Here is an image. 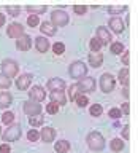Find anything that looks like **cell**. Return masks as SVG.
Here are the masks:
<instances>
[{
    "label": "cell",
    "mask_w": 138,
    "mask_h": 153,
    "mask_svg": "<svg viewBox=\"0 0 138 153\" xmlns=\"http://www.w3.org/2000/svg\"><path fill=\"white\" fill-rule=\"evenodd\" d=\"M86 142H87V147L90 148V150H94V152H100V150L105 148V139H103V136L98 131L89 132L87 137H86Z\"/></svg>",
    "instance_id": "6da1fadb"
},
{
    "label": "cell",
    "mask_w": 138,
    "mask_h": 153,
    "mask_svg": "<svg viewBox=\"0 0 138 153\" xmlns=\"http://www.w3.org/2000/svg\"><path fill=\"white\" fill-rule=\"evenodd\" d=\"M68 74H70L71 78H75V80H81L83 76L87 75V65H86L83 61H75L73 64L70 65Z\"/></svg>",
    "instance_id": "7a4b0ae2"
},
{
    "label": "cell",
    "mask_w": 138,
    "mask_h": 153,
    "mask_svg": "<svg viewBox=\"0 0 138 153\" xmlns=\"http://www.w3.org/2000/svg\"><path fill=\"white\" fill-rule=\"evenodd\" d=\"M68 21H70V18L64 10H54L51 13V24L54 27H64L68 24Z\"/></svg>",
    "instance_id": "3957f363"
},
{
    "label": "cell",
    "mask_w": 138,
    "mask_h": 153,
    "mask_svg": "<svg viewBox=\"0 0 138 153\" xmlns=\"http://www.w3.org/2000/svg\"><path fill=\"white\" fill-rule=\"evenodd\" d=\"M19 72V65L14 59H3L2 61V74L8 78L11 76H16Z\"/></svg>",
    "instance_id": "277c9868"
},
{
    "label": "cell",
    "mask_w": 138,
    "mask_h": 153,
    "mask_svg": "<svg viewBox=\"0 0 138 153\" xmlns=\"http://www.w3.org/2000/svg\"><path fill=\"white\" fill-rule=\"evenodd\" d=\"M100 89L103 91V93H111L114 89V86H116V80H114V76L111 74H103L100 76Z\"/></svg>",
    "instance_id": "5b68a950"
},
{
    "label": "cell",
    "mask_w": 138,
    "mask_h": 153,
    "mask_svg": "<svg viewBox=\"0 0 138 153\" xmlns=\"http://www.w3.org/2000/svg\"><path fill=\"white\" fill-rule=\"evenodd\" d=\"M21 137V126L19 124H11L10 128H7V131L3 132V140L5 143L8 142H14Z\"/></svg>",
    "instance_id": "8992f818"
},
{
    "label": "cell",
    "mask_w": 138,
    "mask_h": 153,
    "mask_svg": "<svg viewBox=\"0 0 138 153\" xmlns=\"http://www.w3.org/2000/svg\"><path fill=\"white\" fill-rule=\"evenodd\" d=\"M78 88H79V93H92V91H95V80L92 78V76H83L78 83Z\"/></svg>",
    "instance_id": "52a82bcc"
},
{
    "label": "cell",
    "mask_w": 138,
    "mask_h": 153,
    "mask_svg": "<svg viewBox=\"0 0 138 153\" xmlns=\"http://www.w3.org/2000/svg\"><path fill=\"white\" fill-rule=\"evenodd\" d=\"M29 97H30V100H35V102H41L46 97V91L38 85L32 86V89H29Z\"/></svg>",
    "instance_id": "ba28073f"
},
{
    "label": "cell",
    "mask_w": 138,
    "mask_h": 153,
    "mask_svg": "<svg viewBox=\"0 0 138 153\" xmlns=\"http://www.w3.org/2000/svg\"><path fill=\"white\" fill-rule=\"evenodd\" d=\"M7 35L11 37V38H18L24 35V26H21L19 22H11L7 29Z\"/></svg>",
    "instance_id": "9c48e42d"
},
{
    "label": "cell",
    "mask_w": 138,
    "mask_h": 153,
    "mask_svg": "<svg viewBox=\"0 0 138 153\" xmlns=\"http://www.w3.org/2000/svg\"><path fill=\"white\" fill-rule=\"evenodd\" d=\"M24 112L29 117H33V115H40L41 113V105L40 102H35V100H29V102L24 104Z\"/></svg>",
    "instance_id": "30bf717a"
},
{
    "label": "cell",
    "mask_w": 138,
    "mask_h": 153,
    "mask_svg": "<svg viewBox=\"0 0 138 153\" xmlns=\"http://www.w3.org/2000/svg\"><path fill=\"white\" fill-rule=\"evenodd\" d=\"M32 83V75L30 74H22L16 78V86L19 91H26L29 89V86Z\"/></svg>",
    "instance_id": "8fae6325"
},
{
    "label": "cell",
    "mask_w": 138,
    "mask_h": 153,
    "mask_svg": "<svg viewBox=\"0 0 138 153\" xmlns=\"http://www.w3.org/2000/svg\"><path fill=\"white\" fill-rule=\"evenodd\" d=\"M40 139L43 142H46V143L52 142L56 139V129L51 128V126H45L41 129V132H40Z\"/></svg>",
    "instance_id": "7c38bea8"
},
{
    "label": "cell",
    "mask_w": 138,
    "mask_h": 153,
    "mask_svg": "<svg viewBox=\"0 0 138 153\" xmlns=\"http://www.w3.org/2000/svg\"><path fill=\"white\" fill-rule=\"evenodd\" d=\"M97 38H98V42L102 43V45H108V43H111V33L108 32V29L106 27H98L97 29Z\"/></svg>",
    "instance_id": "4fadbf2b"
},
{
    "label": "cell",
    "mask_w": 138,
    "mask_h": 153,
    "mask_svg": "<svg viewBox=\"0 0 138 153\" xmlns=\"http://www.w3.org/2000/svg\"><path fill=\"white\" fill-rule=\"evenodd\" d=\"M30 46H32V37L26 35V33L16 40V48H18L19 51H27Z\"/></svg>",
    "instance_id": "5bb4252c"
},
{
    "label": "cell",
    "mask_w": 138,
    "mask_h": 153,
    "mask_svg": "<svg viewBox=\"0 0 138 153\" xmlns=\"http://www.w3.org/2000/svg\"><path fill=\"white\" fill-rule=\"evenodd\" d=\"M108 26L109 29H111L113 32H116V33H121L124 29H126V26H124V21L121 18H111L108 21Z\"/></svg>",
    "instance_id": "9a60e30c"
},
{
    "label": "cell",
    "mask_w": 138,
    "mask_h": 153,
    "mask_svg": "<svg viewBox=\"0 0 138 153\" xmlns=\"http://www.w3.org/2000/svg\"><path fill=\"white\" fill-rule=\"evenodd\" d=\"M49 97H51V102L57 104L59 107H60V105H65V104H67V97H65L64 91H51Z\"/></svg>",
    "instance_id": "2e32d148"
},
{
    "label": "cell",
    "mask_w": 138,
    "mask_h": 153,
    "mask_svg": "<svg viewBox=\"0 0 138 153\" xmlns=\"http://www.w3.org/2000/svg\"><path fill=\"white\" fill-rule=\"evenodd\" d=\"M48 89L51 91H64L65 89V81L62 78H51L49 81H48Z\"/></svg>",
    "instance_id": "e0dca14e"
},
{
    "label": "cell",
    "mask_w": 138,
    "mask_h": 153,
    "mask_svg": "<svg viewBox=\"0 0 138 153\" xmlns=\"http://www.w3.org/2000/svg\"><path fill=\"white\" fill-rule=\"evenodd\" d=\"M35 46H37V50L40 53H46L48 50H49V40L45 38L43 35L35 37Z\"/></svg>",
    "instance_id": "ac0fdd59"
},
{
    "label": "cell",
    "mask_w": 138,
    "mask_h": 153,
    "mask_svg": "<svg viewBox=\"0 0 138 153\" xmlns=\"http://www.w3.org/2000/svg\"><path fill=\"white\" fill-rule=\"evenodd\" d=\"M89 64L94 67V69H97V67H100L103 64V54L102 53H90L89 54Z\"/></svg>",
    "instance_id": "d6986e66"
},
{
    "label": "cell",
    "mask_w": 138,
    "mask_h": 153,
    "mask_svg": "<svg viewBox=\"0 0 138 153\" xmlns=\"http://www.w3.org/2000/svg\"><path fill=\"white\" fill-rule=\"evenodd\" d=\"M13 104V96L7 91H0V108H7Z\"/></svg>",
    "instance_id": "ffe728a7"
},
{
    "label": "cell",
    "mask_w": 138,
    "mask_h": 153,
    "mask_svg": "<svg viewBox=\"0 0 138 153\" xmlns=\"http://www.w3.org/2000/svg\"><path fill=\"white\" fill-rule=\"evenodd\" d=\"M54 150H56L57 153H67V152H70V142L65 140V139H60V140L56 142Z\"/></svg>",
    "instance_id": "44dd1931"
},
{
    "label": "cell",
    "mask_w": 138,
    "mask_h": 153,
    "mask_svg": "<svg viewBox=\"0 0 138 153\" xmlns=\"http://www.w3.org/2000/svg\"><path fill=\"white\" fill-rule=\"evenodd\" d=\"M40 30H41V33H45V35H54L56 33V27L52 26L51 22H48V21H45V22H41L40 24Z\"/></svg>",
    "instance_id": "7402d4cb"
},
{
    "label": "cell",
    "mask_w": 138,
    "mask_h": 153,
    "mask_svg": "<svg viewBox=\"0 0 138 153\" xmlns=\"http://www.w3.org/2000/svg\"><path fill=\"white\" fill-rule=\"evenodd\" d=\"M128 75H130V72H128V67H124V69L119 70V74H117V80H119V83H122V85H128Z\"/></svg>",
    "instance_id": "603a6c76"
},
{
    "label": "cell",
    "mask_w": 138,
    "mask_h": 153,
    "mask_svg": "<svg viewBox=\"0 0 138 153\" xmlns=\"http://www.w3.org/2000/svg\"><path fill=\"white\" fill-rule=\"evenodd\" d=\"M26 10L29 13L35 14V16H38L40 13H45L46 11V5H27Z\"/></svg>",
    "instance_id": "cb8c5ba5"
},
{
    "label": "cell",
    "mask_w": 138,
    "mask_h": 153,
    "mask_svg": "<svg viewBox=\"0 0 138 153\" xmlns=\"http://www.w3.org/2000/svg\"><path fill=\"white\" fill-rule=\"evenodd\" d=\"M109 148H111L113 152H121L124 148V140H122V139H119V137L113 139V140L109 142Z\"/></svg>",
    "instance_id": "d4e9b609"
},
{
    "label": "cell",
    "mask_w": 138,
    "mask_h": 153,
    "mask_svg": "<svg viewBox=\"0 0 138 153\" xmlns=\"http://www.w3.org/2000/svg\"><path fill=\"white\" fill-rule=\"evenodd\" d=\"M43 121H45L43 115H33V117H29V123H30V126H33V128L41 126Z\"/></svg>",
    "instance_id": "484cf974"
},
{
    "label": "cell",
    "mask_w": 138,
    "mask_h": 153,
    "mask_svg": "<svg viewBox=\"0 0 138 153\" xmlns=\"http://www.w3.org/2000/svg\"><path fill=\"white\" fill-rule=\"evenodd\" d=\"M89 48H90V51H92V53H100L102 43L98 42L97 37H94V38H90V42H89Z\"/></svg>",
    "instance_id": "4316f807"
},
{
    "label": "cell",
    "mask_w": 138,
    "mask_h": 153,
    "mask_svg": "<svg viewBox=\"0 0 138 153\" xmlns=\"http://www.w3.org/2000/svg\"><path fill=\"white\" fill-rule=\"evenodd\" d=\"M109 51L113 54H121V53H124V45L121 42H113L111 46H109Z\"/></svg>",
    "instance_id": "83f0119b"
},
{
    "label": "cell",
    "mask_w": 138,
    "mask_h": 153,
    "mask_svg": "<svg viewBox=\"0 0 138 153\" xmlns=\"http://www.w3.org/2000/svg\"><path fill=\"white\" fill-rule=\"evenodd\" d=\"M75 102H76V105H78V107H86V105H87V102H89V99H87V96H84V94H78L75 97Z\"/></svg>",
    "instance_id": "f1b7e54d"
},
{
    "label": "cell",
    "mask_w": 138,
    "mask_h": 153,
    "mask_svg": "<svg viewBox=\"0 0 138 153\" xmlns=\"http://www.w3.org/2000/svg\"><path fill=\"white\" fill-rule=\"evenodd\" d=\"M52 51H54V54L56 56H60V54H64L65 53V45L62 42H57L52 45Z\"/></svg>",
    "instance_id": "f546056e"
},
{
    "label": "cell",
    "mask_w": 138,
    "mask_h": 153,
    "mask_svg": "<svg viewBox=\"0 0 138 153\" xmlns=\"http://www.w3.org/2000/svg\"><path fill=\"white\" fill-rule=\"evenodd\" d=\"M10 86H11V78H8L3 74H0V89H8Z\"/></svg>",
    "instance_id": "4dcf8cb0"
},
{
    "label": "cell",
    "mask_w": 138,
    "mask_h": 153,
    "mask_svg": "<svg viewBox=\"0 0 138 153\" xmlns=\"http://www.w3.org/2000/svg\"><path fill=\"white\" fill-rule=\"evenodd\" d=\"M89 112H90L92 117H100L102 112H103V108H102V105H100V104H94V105H90Z\"/></svg>",
    "instance_id": "1f68e13d"
},
{
    "label": "cell",
    "mask_w": 138,
    "mask_h": 153,
    "mask_svg": "<svg viewBox=\"0 0 138 153\" xmlns=\"http://www.w3.org/2000/svg\"><path fill=\"white\" fill-rule=\"evenodd\" d=\"M127 7L126 5H109L108 7V13H113V14H117V13H121V11H126Z\"/></svg>",
    "instance_id": "d6a6232c"
},
{
    "label": "cell",
    "mask_w": 138,
    "mask_h": 153,
    "mask_svg": "<svg viewBox=\"0 0 138 153\" xmlns=\"http://www.w3.org/2000/svg\"><path fill=\"white\" fill-rule=\"evenodd\" d=\"M7 13L11 14V16H18V14L21 13V7H18V5H8V7H7Z\"/></svg>",
    "instance_id": "836d02e7"
},
{
    "label": "cell",
    "mask_w": 138,
    "mask_h": 153,
    "mask_svg": "<svg viewBox=\"0 0 138 153\" xmlns=\"http://www.w3.org/2000/svg\"><path fill=\"white\" fill-rule=\"evenodd\" d=\"M79 94V88H78V85H71L70 88H68V97L71 100H75V97Z\"/></svg>",
    "instance_id": "e575fe53"
},
{
    "label": "cell",
    "mask_w": 138,
    "mask_h": 153,
    "mask_svg": "<svg viewBox=\"0 0 138 153\" xmlns=\"http://www.w3.org/2000/svg\"><path fill=\"white\" fill-rule=\"evenodd\" d=\"M13 120H14V113H13V112H5V113L2 115V121H3L5 124H11Z\"/></svg>",
    "instance_id": "d590c367"
},
{
    "label": "cell",
    "mask_w": 138,
    "mask_h": 153,
    "mask_svg": "<svg viewBox=\"0 0 138 153\" xmlns=\"http://www.w3.org/2000/svg\"><path fill=\"white\" fill-rule=\"evenodd\" d=\"M27 139H29L30 142H37L38 139H40V132L35 131V129H30V131L27 132Z\"/></svg>",
    "instance_id": "8d00e7d4"
},
{
    "label": "cell",
    "mask_w": 138,
    "mask_h": 153,
    "mask_svg": "<svg viewBox=\"0 0 138 153\" xmlns=\"http://www.w3.org/2000/svg\"><path fill=\"white\" fill-rule=\"evenodd\" d=\"M46 112L49 113V115H56L57 112H59V105L54 104V102H49L46 105Z\"/></svg>",
    "instance_id": "74e56055"
},
{
    "label": "cell",
    "mask_w": 138,
    "mask_h": 153,
    "mask_svg": "<svg viewBox=\"0 0 138 153\" xmlns=\"http://www.w3.org/2000/svg\"><path fill=\"white\" fill-rule=\"evenodd\" d=\"M27 24L30 27H37L38 24H40V19H38V16H35V14H30V16L27 18Z\"/></svg>",
    "instance_id": "f35d334b"
},
{
    "label": "cell",
    "mask_w": 138,
    "mask_h": 153,
    "mask_svg": "<svg viewBox=\"0 0 138 153\" xmlns=\"http://www.w3.org/2000/svg\"><path fill=\"white\" fill-rule=\"evenodd\" d=\"M73 11L76 14H79V16H83V14H86V11H87V7H86V5H75Z\"/></svg>",
    "instance_id": "ab89813d"
},
{
    "label": "cell",
    "mask_w": 138,
    "mask_h": 153,
    "mask_svg": "<svg viewBox=\"0 0 138 153\" xmlns=\"http://www.w3.org/2000/svg\"><path fill=\"white\" fill-rule=\"evenodd\" d=\"M108 115H109V118H113V120H117V118H121L122 117V112L119 108H111L108 112Z\"/></svg>",
    "instance_id": "60d3db41"
},
{
    "label": "cell",
    "mask_w": 138,
    "mask_h": 153,
    "mask_svg": "<svg viewBox=\"0 0 138 153\" xmlns=\"http://www.w3.org/2000/svg\"><path fill=\"white\" fill-rule=\"evenodd\" d=\"M11 152V148H10L8 143H3V145H0V153H10Z\"/></svg>",
    "instance_id": "b9f144b4"
},
{
    "label": "cell",
    "mask_w": 138,
    "mask_h": 153,
    "mask_svg": "<svg viewBox=\"0 0 138 153\" xmlns=\"http://www.w3.org/2000/svg\"><path fill=\"white\" fill-rule=\"evenodd\" d=\"M128 128H130V126H124V129H122V139H124V140H127V139H128V134H130Z\"/></svg>",
    "instance_id": "7bdbcfd3"
},
{
    "label": "cell",
    "mask_w": 138,
    "mask_h": 153,
    "mask_svg": "<svg viewBox=\"0 0 138 153\" xmlns=\"http://www.w3.org/2000/svg\"><path fill=\"white\" fill-rule=\"evenodd\" d=\"M122 62H124V64H128V51H124V54H122Z\"/></svg>",
    "instance_id": "ee69618b"
},
{
    "label": "cell",
    "mask_w": 138,
    "mask_h": 153,
    "mask_svg": "<svg viewBox=\"0 0 138 153\" xmlns=\"http://www.w3.org/2000/svg\"><path fill=\"white\" fill-rule=\"evenodd\" d=\"M122 115H128V102L122 105Z\"/></svg>",
    "instance_id": "f6af8a7d"
},
{
    "label": "cell",
    "mask_w": 138,
    "mask_h": 153,
    "mask_svg": "<svg viewBox=\"0 0 138 153\" xmlns=\"http://www.w3.org/2000/svg\"><path fill=\"white\" fill-rule=\"evenodd\" d=\"M5 24V16H3V13H0V26H3Z\"/></svg>",
    "instance_id": "bcb514c9"
},
{
    "label": "cell",
    "mask_w": 138,
    "mask_h": 153,
    "mask_svg": "<svg viewBox=\"0 0 138 153\" xmlns=\"http://www.w3.org/2000/svg\"><path fill=\"white\" fill-rule=\"evenodd\" d=\"M122 94H124V97H128V94H130V93H128V88H124Z\"/></svg>",
    "instance_id": "7dc6e473"
},
{
    "label": "cell",
    "mask_w": 138,
    "mask_h": 153,
    "mask_svg": "<svg viewBox=\"0 0 138 153\" xmlns=\"http://www.w3.org/2000/svg\"><path fill=\"white\" fill-rule=\"evenodd\" d=\"M0 136H2V128H0Z\"/></svg>",
    "instance_id": "c3c4849f"
}]
</instances>
